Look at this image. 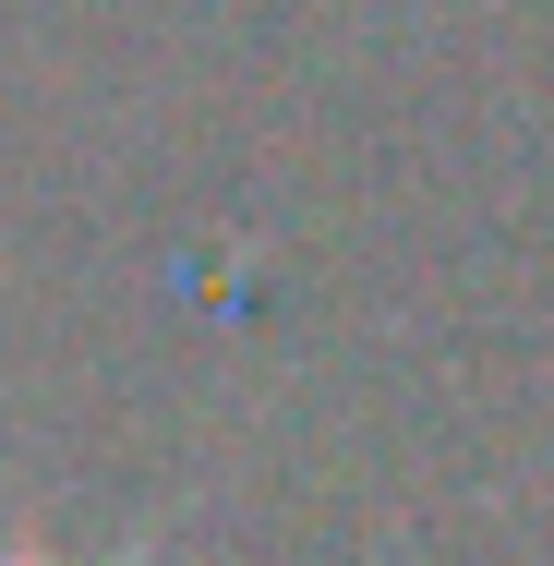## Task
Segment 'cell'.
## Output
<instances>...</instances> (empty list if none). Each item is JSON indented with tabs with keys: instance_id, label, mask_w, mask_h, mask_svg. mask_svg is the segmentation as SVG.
<instances>
[{
	"instance_id": "cell-1",
	"label": "cell",
	"mask_w": 554,
	"mask_h": 566,
	"mask_svg": "<svg viewBox=\"0 0 554 566\" xmlns=\"http://www.w3.org/2000/svg\"><path fill=\"white\" fill-rule=\"evenodd\" d=\"M0 566H49V555H0Z\"/></svg>"
}]
</instances>
